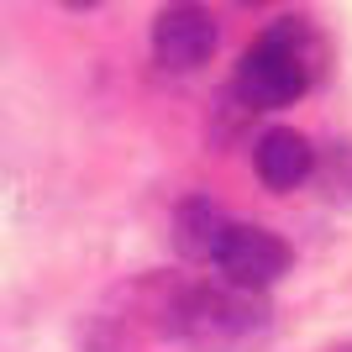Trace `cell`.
I'll use <instances>...</instances> for the list:
<instances>
[{"label": "cell", "instance_id": "2", "mask_svg": "<svg viewBox=\"0 0 352 352\" xmlns=\"http://www.w3.org/2000/svg\"><path fill=\"white\" fill-rule=\"evenodd\" d=\"M263 310L258 300L242 289H216V284H190L179 294V316H174V337H184L200 352H221L242 342L248 331H258Z\"/></svg>", "mask_w": 352, "mask_h": 352}, {"label": "cell", "instance_id": "6", "mask_svg": "<svg viewBox=\"0 0 352 352\" xmlns=\"http://www.w3.org/2000/svg\"><path fill=\"white\" fill-rule=\"evenodd\" d=\"M226 226H232V216L216 210L210 200H184V206L174 210L179 258H190V263H216V248H221V236H226Z\"/></svg>", "mask_w": 352, "mask_h": 352}, {"label": "cell", "instance_id": "1", "mask_svg": "<svg viewBox=\"0 0 352 352\" xmlns=\"http://www.w3.org/2000/svg\"><path fill=\"white\" fill-rule=\"evenodd\" d=\"M316 74H321V47L310 37V27L305 21H274L242 53L232 89L252 111H279V105H294L316 85Z\"/></svg>", "mask_w": 352, "mask_h": 352}, {"label": "cell", "instance_id": "3", "mask_svg": "<svg viewBox=\"0 0 352 352\" xmlns=\"http://www.w3.org/2000/svg\"><path fill=\"white\" fill-rule=\"evenodd\" d=\"M216 268L226 274V284L242 294L252 289H268L274 279L289 274V242L274 236L268 226H252V221H232L226 236L216 248Z\"/></svg>", "mask_w": 352, "mask_h": 352}, {"label": "cell", "instance_id": "8", "mask_svg": "<svg viewBox=\"0 0 352 352\" xmlns=\"http://www.w3.org/2000/svg\"><path fill=\"white\" fill-rule=\"evenodd\" d=\"M326 352H352V342H337V347H326Z\"/></svg>", "mask_w": 352, "mask_h": 352}, {"label": "cell", "instance_id": "7", "mask_svg": "<svg viewBox=\"0 0 352 352\" xmlns=\"http://www.w3.org/2000/svg\"><path fill=\"white\" fill-rule=\"evenodd\" d=\"M326 179V190L342 195V200H352V142H331V153H326V163H316Z\"/></svg>", "mask_w": 352, "mask_h": 352}, {"label": "cell", "instance_id": "5", "mask_svg": "<svg viewBox=\"0 0 352 352\" xmlns=\"http://www.w3.org/2000/svg\"><path fill=\"white\" fill-rule=\"evenodd\" d=\"M252 168L274 195H289L294 184H305L316 174V147H310L305 132L294 126H268L258 142H252Z\"/></svg>", "mask_w": 352, "mask_h": 352}, {"label": "cell", "instance_id": "4", "mask_svg": "<svg viewBox=\"0 0 352 352\" xmlns=\"http://www.w3.org/2000/svg\"><path fill=\"white\" fill-rule=\"evenodd\" d=\"M216 43H221V27L200 6H163L153 16V58L168 74H195L200 63H210Z\"/></svg>", "mask_w": 352, "mask_h": 352}]
</instances>
